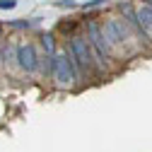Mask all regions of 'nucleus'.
I'll list each match as a JSON object with an SVG mask.
<instances>
[{
	"label": "nucleus",
	"instance_id": "1",
	"mask_svg": "<svg viewBox=\"0 0 152 152\" xmlns=\"http://www.w3.org/2000/svg\"><path fill=\"white\" fill-rule=\"evenodd\" d=\"M51 75L56 77L58 85H70L75 80V65L70 53H53L51 58Z\"/></svg>",
	"mask_w": 152,
	"mask_h": 152
},
{
	"label": "nucleus",
	"instance_id": "2",
	"mask_svg": "<svg viewBox=\"0 0 152 152\" xmlns=\"http://www.w3.org/2000/svg\"><path fill=\"white\" fill-rule=\"evenodd\" d=\"M70 58H72V65H77L82 72L89 70V41L85 36H75L70 41Z\"/></svg>",
	"mask_w": 152,
	"mask_h": 152
},
{
	"label": "nucleus",
	"instance_id": "3",
	"mask_svg": "<svg viewBox=\"0 0 152 152\" xmlns=\"http://www.w3.org/2000/svg\"><path fill=\"white\" fill-rule=\"evenodd\" d=\"M89 44H92V48H94V56H97V61H102V65H104V58H106V53L111 51V46H109V41L104 39V31H102V27L97 24V22H92L89 24Z\"/></svg>",
	"mask_w": 152,
	"mask_h": 152
},
{
	"label": "nucleus",
	"instance_id": "4",
	"mask_svg": "<svg viewBox=\"0 0 152 152\" xmlns=\"http://www.w3.org/2000/svg\"><path fill=\"white\" fill-rule=\"evenodd\" d=\"M17 63H20L22 70L27 72H34L36 68H39V61H36V51L31 44H22V46H17Z\"/></svg>",
	"mask_w": 152,
	"mask_h": 152
},
{
	"label": "nucleus",
	"instance_id": "5",
	"mask_svg": "<svg viewBox=\"0 0 152 152\" xmlns=\"http://www.w3.org/2000/svg\"><path fill=\"white\" fill-rule=\"evenodd\" d=\"M135 17H138V24H140V31L147 36V39H152V5L142 3L138 10H135Z\"/></svg>",
	"mask_w": 152,
	"mask_h": 152
},
{
	"label": "nucleus",
	"instance_id": "6",
	"mask_svg": "<svg viewBox=\"0 0 152 152\" xmlns=\"http://www.w3.org/2000/svg\"><path fill=\"white\" fill-rule=\"evenodd\" d=\"M44 51H46V56H48V58L56 53V41H53V34H46V36H44Z\"/></svg>",
	"mask_w": 152,
	"mask_h": 152
},
{
	"label": "nucleus",
	"instance_id": "7",
	"mask_svg": "<svg viewBox=\"0 0 152 152\" xmlns=\"http://www.w3.org/2000/svg\"><path fill=\"white\" fill-rule=\"evenodd\" d=\"M17 0H0V10H15Z\"/></svg>",
	"mask_w": 152,
	"mask_h": 152
},
{
	"label": "nucleus",
	"instance_id": "8",
	"mask_svg": "<svg viewBox=\"0 0 152 152\" xmlns=\"http://www.w3.org/2000/svg\"><path fill=\"white\" fill-rule=\"evenodd\" d=\"M12 27H17V29H24V27H29V22L27 20H17V22H10Z\"/></svg>",
	"mask_w": 152,
	"mask_h": 152
},
{
	"label": "nucleus",
	"instance_id": "9",
	"mask_svg": "<svg viewBox=\"0 0 152 152\" xmlns=\"http://www.w3.org/2000/svg\"><path fill=\"white\" fill-rule=\"evenodd\" d=\"M99 3H104V0H89V3H85L82 7H85V10H89V7H94V5H99Z\"/></svg>",
	"mask_w": 152,
	"mask_h": 152
},
{
	"label": "nucleus",
	"instance_id": "10",
	"mask_svg": "<svg viewBox=\"0 0 152 152\" xmlns=\"http://www.w3.org/2000/svg\"><path fill=\"white\" fill-rule=\"evenodd\" d=\"M61 5H63V7H75V3H72V0H63Z\"/></svg>",
	"mask_w": 152,
	"mask_h": 152
},
{
	"label": "nucleus",
	"instance_id": "11",
	"mask_svg": "<svg viewBox=\"0 0 152 152\" xmlns=\"http://www.w3.org/2000/svg\"><path fill=\"white\" fill-rule=\"evenodd\" d=\"M145 3H147V5H152V0H145Z\"/></svg>",
	"mask_w": 152,
	"mask_h": 152
},
{
	"label": "nucleus",
	"instance_id": "12",
	"mask_svg": "<svg viewBox=\"0 0 152 152\" xmlns=\"http://www.w3.org/2000/svg\"><path fill=\"white\" fill-rule=\"evenodd\" d=\"M0 31H3V27H0Z\"/></svg>",
	"mask_w": 152,
	"mask_h": 152
}]
</instances>
